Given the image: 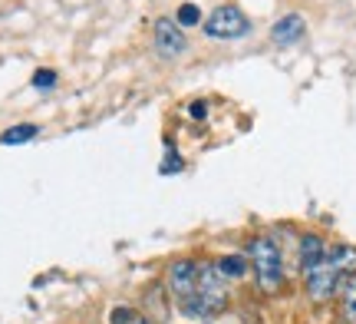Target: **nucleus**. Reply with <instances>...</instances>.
Masks as SVG:
<instances>
[{"instance_id":"f257e3e1","label":"nucleus","mask_w":356,"mask_h":324,"mask_svg":"<svg viewBox=\"0 0 356 324\" xmlns=\"http://www.w3.org/2000/svg\"><path fill=\"white\" fill-rule=\"evenodd\" d=\"M248 261L254 268V278H257V288L264 295H277L284 288V261H280V248L270 242V238H254L248 245Z\"/></svg>"},{"instance_id":"f03ea898","label":"nucleus","mask_w":356,"mask_h":324,"mask_svg":"<svg viewBox=\"0 0 356 324\" xmlns=\"http://www.w3.org/2000/svg\"><path fill=\"white\" fill-rule=\"evenodd\" d=\"M204 33L211 40H241L251 33V20L244 17L241 7H234V3H225V7H218V10L208 13V20H204Z\"/></svg>"},{"instance_id":"7ed1b4c3","label":"nucleus","mask_w":356,"mask_h":324,"mask_svg":"<svg viewBox=\"0 0 356 324\" xmlns=\"http://www.w3.org/2000/svg\"><path fill=\"white\" fill-rule=\"evenodd\" d=\"M304 281H307V295H310V301H317V304L320 301H330L333 295L346 285V278L337 272V265L330 261V252H327L310 272H304Z\"/></svg>"},{"instance_id":"20e7f679","label":"nucleus","mask_w":356,"mask_h":324,"mask_svg":"<svg viewBox=\"0 0 356 324\" xmlns=\"http://www.w3.org/2000/svg\"><path fill=\"white\" fill-rule=\"evenodd\" d=\"M168 291H172L178 308L195 298V291H198V261L191 259L172 261V268H168Z\"/></svg>"},{"instance_id":"39448f33","label":"nucleus","mask_w":356,"mask_h":324,"mask_svg":"<svg viewBox=\"0 0 356 324\" xmlns=\"http://www.w3.org/2000/svg\"><path fill=\"white\" fill-rule=\"evenodd\" d=\"M152 43H155V50L162 53L165 60L181 56V53H185V47H188V40H185V33H181L178 20H168V17H159V20H155Z\"/></svg>"},{"instance_id":"423d86ee","label":"nucleus","mask_w":356,"mask_h":324,"mask_svg":"<svg viewBox=\"0 0 356 324\" xmlns=\"http://www.w3.org/2000/svg\"><path fill=\"white\" fill-rule=\"evenodd\" d=\"M307 33V24L300 13H287V17H280L277 24H274V30H270V40L277 43V47H293L297 40Z\"/></svg>"},{"instance_id":"0eeeda50","label":"nucleus","mask_w":356,"mask_h":324,"mask_svg":"<svg viewBox=\"0 0 356 324\" xmlns=\"http://www.w3.org/2000/svg\"><path fill=\"white\" fill-rule=\"evenodd\" d=\"M323 255H327V245H323L320 235H304V238H300V268H304V272H310Z\"/></svg>"},{"instance_id":"6e6552de","label":"nucleus","mask_w":356,"mask_h":324,"mask_svg":"<svg viewBox=\"0 0 356 324\" xmlns=\"http://www.w3.org/2000/svg\"><path fill=\"white\" fill-rule=\"evenodd\" d=\"M218 272H221V278L228 281V278H241V275H248V259L244 255H225V259H218Z\"/></svg>"},{"instance_id":"1a4fd4ad","label":"nucleus","mask_w":356,"mask_h":324,"mask_svg":"<svg viewBox=\"0 0 356 324\" xmlns=\"http://www.w3.org/2000/svg\"><path fill=\"white\" fill-rule=\"evenodd\" d=\"M343 291V301H340V311H343L346 324H356V275L346 278V285L340 288Z\"/></svg>"},{"instance_id":"9d476101","label":"nucleus","mask_w":356,"mask_h":324,"mask_svg":"<svg viewBox=\"0 0 356 324\" xmlns=\"http://www.w3.org/2000/svg\"><path fill=\"white\" fill-rule=\"evenodd\" d=\"M33 136H37V126H13V130L3 132V143H7V146H17V143L33 139Z\"/></svg>"},{"instance_id":"9b49d317","label":"nucleus","mask_w":356,"mask_h":324,"mask_svg":"<svg viewBox=\"0 0 356 324\" xmlns=\"http://www.w3.org/2000/svg\"><path fill=\"white\" fill-rule=\"evenodd\" d=\"M195 24H202L198 7H195V3H181V7H178V26H195Z\"/></svg>"},{"instance_id":"f8f14e48","label":"nucleus","mask_w":356,"mask_h":324,"mask_svg":"<svg viewBox=\"0 0 356 324\" xmlns=\"http://www.w3.org/2000/svg\"><path fill=\"white\" fill-rule=\"evenodd\" d=\"M142 314L136 311V308H113V314H109V324H139Z\"/></svg>"},{"instance_id":"ddd939ff","label":"nucleus","mask_w":356,"mask_h":324,"mask_svg":"<svg viewBox=\"0 0 356 324\" xmlns=\"http://www.w3.org/2000/svg\"><path fill=\"white\" fill-rule=\"evenodd\" d=\"M33 83H37V86H53V83H56V77H53L50 70H40L37 77H33Z\"/></svg>"},{"instance_id":"4468645a","label":"nucleus","mask_w":356,"mask_h":324,"mask_svg":"<svg viewBox=\"0 0 356 324\" xmlns=\"http://www.w3.org/2000/svg\"><path fill=\"white\" fill-rule=\"evenodd\" d=\"M191 113H195V119H204V106L195 103V106H191Z\"/></svg>"},{"instance_id":"2eb2a0df","label":"nucleus","mask_w":356,"mask_h":324,"mask_svg":"<svg viewBox=\"0 0 356 324\" xmlns=\"http://www.w3.org/2000/svg\"><path fill=\"white\" fill-rule=\"evenodd\" d=\"M139 324H149V321H145V318H142V321H139Z\"/></svg>"}]
</instances>
